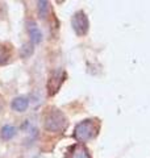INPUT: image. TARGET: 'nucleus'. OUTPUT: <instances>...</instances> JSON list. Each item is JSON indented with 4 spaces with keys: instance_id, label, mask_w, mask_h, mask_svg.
I'll use <instances>...</instances> for the list:
<instances>
[{
    "instance_id": "1",
    "label": "nucleus",
    "mask_w": 150,
    "mask_h": 158,
    "mask_svg": "<svg viewBox=\"0 0 150 158\" xmlns=\"http://www.w3.org/2000/svg\"><path fill=\"white\" fill-rule=\"evenodd\" d=\"M99 132V124L95 120H84L75 128L74 136L79 142H86L98 135Z\"/></svg>"
},
{
    "instance_id": "2",
    "label": "nucleus",
    "mask_w": 150,
    "mask_h": 158,
    "mask_svg": "<svg viewBox=\"0 0 150 158\" xmlns=\"http://www.w3.org/2000/svg\"><path fill=\"white\" fill-rule=\"evenodd\" d=\"M67 121L65 115L58 110H52L45 117V128L50 132H63Z\"/></svg>"
},
{
    "instance_id": "3",
    "label": "nucleus",
    "mask_w": 150,
    "mask_h": 158,
    "mask_svg": "<svg viewBox=\"0 0 150 158\" xmlns=\"http://www.w3.org/2000/svg\"><path fill=\"white\" fill-rule=\"evenodd\" d=\"M71 24H73V28L77 34H79V36H83V34H86L87 31H88V19L87 16L84 15V12H77L74 15V17L71 20Z\"/></svg>"
},
{
    "instance_id": "4",
    "label": "nucleus",
    "mask_w": 150,
    "mask_h": 158,
    "mask_svg": "<svg viewBox=\"0 0 150 158\" xmlns=\"http://www.w3.org/2000/svg\"><path fill=\"white\" fill-rule=\"evenodd\" d=\"M63 78H65V73L63 71H57L54 73V75L49 79L48 82V90H49V94L50 95H54L57 91L59 86H61V83L63 82Z\"/></svg>"
},
{
    "instance_id": "5",
    "label": "nucleus",
    "mask_w": 150,
    "mask_h": 158,
    "mask_svg": "<svg viewBox=\"0 0 150 158\" xmlns=\"http://www.w3.org/2000/svg\"><path fill=\"white\" fill-rule=\"evenodd\" d=\"M70 158H91L88 154V150L83 145H74L70 148Z\"/></svg>"
},
{
    "instance_id": "6",
    "label": "nucleus",
    "mask_w": 150,
    "mask_h": 158,
    "mask_svg": "<svg viewBox=\"0 0 150 158\" xmlns=\"http://www.w3.org/2000/svg\"><path fill=\"white\" fill-rule=\"evenodd\" d=\"M29 104V100L25 96H19L12 102V108L17 112H24Z\"/></svg>"
},
{
    "instance_id": "7",
    "label": "nucleus",
    "mask_w": 150,
    "mask_h": 158,
    "mask_svg": "<svg viewBox=\"0 0 150 158\" xmlns=\"http://www.w3.org/2000/svg\"><path fill=\"white\" fill-rule=\"evenodd\" d=\"M28 31H29V34H31V37H32V41L34 44H40L41 42V40H42V33L41 31L36 27V24L34 23H29L28 24Z\"/></svg>"
},
{
    "instance_id": "8",
    "label": "nucleus",
    "mask_w": 150,
    "mask_h": 158,
    "mask_svg": "<svg viewBox=\"0 0 150 158\" xmlns=\"http://www.w3.org/2000/svg\"><path fill=\"white\" fill-rule=\"evenodd\" d=\"M16 135V128L12 125H4L2 128V137L4 140H11V138Z\"/></svg>"
},
{
    "instance_id": "9",
    "label": "nucleus",
    "mask_w": 150,
    "mask_h": 158,
    "mask_svg": "<svg viewBox=\"0 0 150 158\" xmlns=\"http://www.w3.org/2000/svg\"><path fill=\"white\" fill-rule=\"evenodd\" d=\"M37 4H38V13H40V16H41L42 19L46 17L48 9H49V3L48 2H38Z\"/></svg>"
},
{
    "instance_id": "10",
    "label": "nucleus",
    "mask_w": 150,
    "mask_h": 158,
    "mask_svg": "<svg viewBox=\"0 0 150 158\" xmlns=\"http://www.w3.org/2000/svg\"><path fill=\"white\" fill-rule=\"evenodd\" d=\"M0 110H2V99H0Z\"/></svg>"
}]
</instances>
